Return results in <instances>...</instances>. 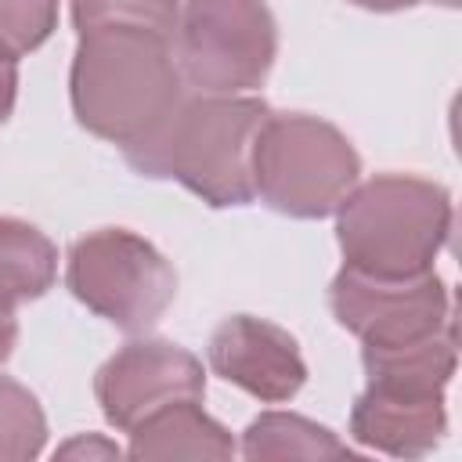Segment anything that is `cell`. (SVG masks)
I'll return each mask as SVG.
<instances>
[{"label":"cell","instance_id":"cell-1","mask_svg":"<svg viewBox=\"0 0 462 462\" xmlns=\"http://www.w3.org/2000/svg\"><path fill=\"white\" fill-rule=\"evenodd\" d=\"M184 94L170 36L152 29L79 32L69 65V101L87 134L126 152L152 137Z\"/></svg>","mask_w":462,"mask_h":462},{"label":"cell","instance_id":"cell-2","mask_svg":"<svg viewBox=\"0 0 462 462\" xmlns=\"http://www.w3.org/2000/svg\"><path fill=\"white\" fill-rule=\"evenodd\" d=\"M263 97L253 94H184L170 119L126 148L123 159L148 180H177L213 209L249 206L253 148L263 119Z\"/></svg>","mask_w":462,"mask_h":462},{"label":"cell","instance_id":"cell-3","mask_svg":"<svg viewBox=\"0 0 462 462\" xmlns=\"http://www.w3.org/2000/svg\"><path fill=\"white\" fill-rule=\"evenodd\" d=\"M451 195L444 184L411 173H379L354 184L336 206L343 263L379 278L433 271L451 235Z\"/></svg>","mask_w":462,"mask_h":462},{"label":"cell","instance_id":"cell-4","mask_svg":"<svg viewBox=\"0 0 462 462\" xmlns=\"http://www.w3.org/2000/svg\"><path fill=\"white\" fill-rule=\"evenodd\" d=\"M361 177L350 137L307 112H271L253 148V195L292 220L336 213Z\"/></svg>","mask_w":462,"mask_h":462},{"label":"cell","instance_id":"cell-5","mask_svg":"<svg viewBox=\"0 0 462 462\" xmlns=\"http://www.w3.org/2000/svg\"><path fill=\"white\" fill-rule=\"evenodd\" d=\"M173 58L195 94H249L278 58V22L263 0H184Z\"/></svg>","mask_w":462,"mask_h":462},{"label":"cell","instance_id":"cell-6","mask_svg":"<svg viewBox=\"0 0 462 462\" xmlns=\"http://www.w3.org/2000/svg\"><path fill=\"white\" fill-rule=\"evenodd\" d=\"M69 292L116 328L148 332L177 296L173 263L130 227H97L69 245Z\"/></svg>","mask_w":462,"mask_h":462},{"label":"cell","instance_id":"cell-7","mask_svg":"<svg viewBox=\"0 0 462 462\" xmlns=\"http://www.w3.org/2000/svg\"><path fill=\"white\" fill-rule=\"evenodd\" d=\"M332 318L361 339V346H397L426 339L448 325L451 292L437 278V271L411 278H379L343 263V271L328 285Z\"/></svg>","mask_w":462,"mask_h":462},{"label":"cell","instance_id":"cell-8","mask_svg":"<svg viewBox=\"0 0 462 462\" xmlns=\"http://www.w3.org/2000/svg\"><path fill=\"white\" fill-rule=\"evenodd\" d=\"M206 372L202 361L170 339H130L94 375V397L101 415L119 433H130L152 411L173 401H202Z\"/></svg>","mask_w":462,"mask_h":462},{"label":"cell","instance_id":"cell-9","mask_svg":"<svg viewBox=\"0 0 462 462\" xmlns=\"http://www.w3.org/2000/svg\"><path fill=\"white\" fill-rule=\"evenodd\" d=\"M206 361L224 383L263 404H285L307 383L300 343L282 325L253 314L224 318L206 343Z\"/></svg>","mask_w":462,"mask_h":462},{"label":"cell","instance_id":"cell-10","mask_svg":"<svg viewBox=\"0 0 462 462\" xmlns=\"http://www.w3.org/2000/svg\"><path fill=\"white\" fill-rule=\"evenodd\" d=\"M346 430L368 451L390 458H426L448 433L444 397H411L365 386L354 397Z\"/></svg>","mask_w":462,"mask_h":462},{"label":"cell","instance_id":"cell-11","mask_svg":"<svg viewBox=\"0 0 462 462\" xmlns=\"http://www.w3.org/2000/svg\"><path fill=\"white\" fill-rule=\"evenodd\" d=\"M455 325L397 346H361V368L365 386L390 390V393H411V397H444L451 375H455Z\"/></svg>","mask_w":462,"mask_h":462},{"label":"cell","instance_id":"cell-12","mask_svg":"<svg viewBox=\"0 0 462 462\" xmlns=\"http://www.w3.org/2000/svg\"><path fill=\"white\" fill-rule=\"evenodd\" d=\"M130 458H235V437L199 404L173 401L137 422L130 433Z\"/></svg>","mask_w":462,"mask_h":462},{"label":"cell","instance_id":"cell-13","mask_svg":"<svg viewBox=\"0 0 462 462\" xmlns=\"http://www.w3.org/2000/svg\"><path fill=\"white\" fill-rule=\"evenodd\" d=\"M58 278L54 242L29 220L0 217V314L40 300Z\"/></svg>","mask_w":462,"mask_h":462},{"label":"cell","instance_id":"cell-14","mask_svg":"<svg viewBox=\"0 0 462 462\" xmlns=\"http://www.w3.org/2000/svg\"><path fill=\"white\" fill-rule=\"evenodd\" d=\"M242 458H354V448H346L328 426L303 419L296 411H263L256 415L238 444Z\"/></svg>","mask_w":462,"mask_h":462},{"label":"cell","instance_id":"cell-15","mask_svg":"<svg viewBox=\"0 0 462 462\" xmlns=\"http://www.w3.org/2000/svg\"><path fill=\"white\" fill-rule=\"evenodd\" d=\"M47 444V419L29 386L0 375V462H29Z\"/></svg>","mask_w":462,"mask_h":462},{"label":"cell","instance_id":"cell-16","mask_svg":"<svg viewBox=\"0 0 462 462\" xmlns=\"http://www.w3.org/2000/svg\"><path fill=\"white\" fill-rule=\"evenodd\" d=\"M76 36L90 29H152L173 40L180 0H69Z\"/></svg>","mask_w":462,"mask_h":462},{"label":"cell","instance_id":"cell-17","mask_svg":"<svg viewBox=\"0 0 462 462\" xmlns=\"http://www.w3.org/2000/svg\"><path fill=\"white\" fill-rule=\"evenodd\" d=\"M61 0H0V54L25 58L58 29Z\"/></svg>","mask_w":462,"mask_h":462},{"label":"cell","instance_id":"cell-18","mask_svg":"<svg viewBox=\"0 0 462 462\" xmlns=\"http://www.w3.org/2000/svg\"><path fill=\"white\" fill-rule=\"evenodd\" d=\"M119 455H126V451H123L119 444L97 437V433H79V437L65 440V444L54 451V458H87V462H94V458H119Z\"/></svg>","mask_w":462,"mask_h":462},{"label":"cell","instance_id":"cell-19","mask_svg":"<svg viewBox=\"0 0 462 462\" xmlns=\"http://www.w3.org/2000/svg\"><path fill=\"white\" fill-rule=\"evenodd\" d=\"M14 101H18V61L0 54V126L11 119Z\"/></svg>","mask_w":462,"mask_h":462},{"label":"cell","instance_id":"cell-20","mask_svg":"<svg viewBox=\"0 0 462 462\" xmlns=\"http://www.w3.org/2000/svg\"><path fill=\"white\" fill-rule=\"evenodd\" d=\"M14 343H18V321L14 314H0V365L14 354Z\"/></svg>","mask_w":462,"mask_h":462},{"label":"cell","instance_id":"cell-21","mask_svg":"<svg viewBox=\"0 0 462 462\" xmlns=\"http://www.w3.org/2000/svg\"><path fill=\"white\" fill-rule=\"evenodd\" d=\"M354 7H365V11H375V14H393V11H408L422 0H350Z\"/></svg>","mask_w":462,"mask_h":462},{"label":"cell","instance_id":"cell-22","mask_svg":"<svg viewBox=\"0 0 462 462\" xmlns=\"http://www.w3.org/2000/svg\"><path fill=\"white\" fill-rule=\"evenodd\" d=\"M430 4H440V7H458V0H430Z\"/></svg>","mask_w":462,"mask_h":462}]
</instances>
